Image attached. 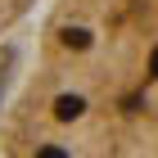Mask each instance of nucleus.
Wrapping results in <instances>:
<instances>
[{
  "mask_svg": "<svg viewBox=\"0 0 158 158\" xmlns=\"http://www.w3.org/2000/svg\"><path fill=\"white\" fill-rule=\"evenodd\" d=\"M0 158H158V0H54Z\"/></svg>",
  "mask_w": 158,
  "mask_h": 158,
  "instance_id": "nucleus-1",
  "label": "nucleus"
},
{
  "mask_svg": "<svg viewBox=\"0 0 158 158\" xmlns=\"http://www.w3.org/2000/svg\"><path fill=\"white\" fill-rule=\"evenodd\" d=\"M27 9H32V0H0V36H5Z\"/></svg>",
  "mask_w": 158,
  "mask_h": 158,
  "instance_id": "nucleus-2",
  "label": "nucleus"
}]
</instances>
